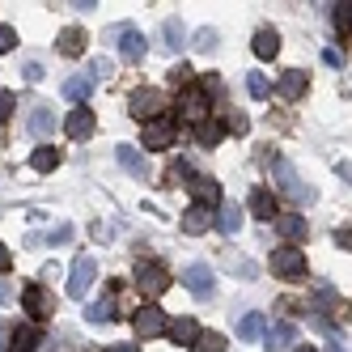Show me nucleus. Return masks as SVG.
<instances>
[{"label":"nucleus","instance_id":"nucleus-1","mask_svg":"<svg viewBox=\"0 0 352 352\" xmlns=\"http://www.w3.org/2000/svg\"><path fill=\"white\" fill-rule=\"evenodd\" d=\"M267 267H272L276 280H301L310 263H306V255H301V246H280V250H272Z\"/></svg>","mask_w":352,"mask_h":352},{"label":"nucleus","instance_id":"nucleus-2","mask_svg":"<svg viewBox=\"0 0 352 352\" xmlns=\"http://www.w3.org/2000/svg\"><path fill=\"white\" fill-rule=\"evenodd\" d=\"M21 306H26V314H30V322L38 327V322H47V318H52V314H56V297H52V293H47L43 285H26V289H21Z\"/></svg>","mask_w":352,"mask_h":352},{"label":"nucleus","instance_id":"nucleus-3","mask_svg":"<svg viewBox=\"0 0 352 352\" xmlns=\"http://www.w3.org/2000/svg\"><path fill=\"white\" fill-rule=\"evenodd\" d=\"M94 280H98V259L94 255H77V263H72V272H68V297L81 301L94 289Z\"/></svg>","mask_w":352,"mask_h":352},{"label":"nucleus","instance_id":"nucleus-4","mask_svg":"<svg viewBox=\"0 0 352 352\" xmlns=\"http://www.w3.org/2000/svg\"><path fill=\"white\" fill-rule=\"evenodd\" d=\"M128 111H132V119H140V123H153V119H162V94L157 89H136L132 98H128Z\"/></svg>","mask_w":352,"mask_h":352},{"label":"nucleus","instance_id":"nucleus-5","mask_svg":"<svg viewBox=\"0 0 352 352\" xmlns=\"http://www.w3.org/2000/svg\"><path fill=\"white\" fill-rule=\"evenodd\" d=\"M179 111H183V119H191L195 123V128H199V123H204L208 119V94L204 89H199V85H187L183 94H179Z\"/></svg>","mask_w":352,"mask_h":352},{"label":"nucleus","instance_id":"nucleus-6","mask_svg":"<svg viewBox=\"0 0 352 352\" xmlns=\"http://www.w3.org/2000/svg\"><path fill=\"white\" fill-rule=\"evenodd\" d=\"M187 187H191V195H195V204H204V208L225 204V191H221V183L212 179V174H191Z\"/></svg>","mask_w":352,"mask_h":352},{"label":"nucleus","instance_id":"nucleus-7","mask_svg":"<svg viewBox=\"0 0 352 352\" xmlns=\"http://www.w3.org/2000/svg\"><path fill=\"white\" fill-rule=\"evenodd\" d=\"M132 322H136V336H148V340H153V336H162L166 331V310L162 306H153V301H144V306L132 314Z\"/></svg>","mask_w":352,"mask_h":352},{"label":"nucleus","instance_id":"nucleus-8","mask_svg":"<svg viewBox=\"0 0 352 352\" xmlns=\"http://www.w3.org/2000/svg\"><path fill=\"white\" fill-rule=\"evenodd\" d=\"M166 285H170V276H166L162 263H140V267H136V289H140L144 297L166 293Z\"/></svg>","mask_w":352,"mask_h":352},{"label":"nucleus","instance_id":"nucleus-9","mask_svg":"<svg viewBox=\"0 0 352 352\" xmlns=\"http://www.w3.org/2000/svg\"><path fill=\"white\" fill-rule=\"evenodd\" d=\"M144 148H170L174 144V115H162L153 123H144Z\"/></svg>","mask_w":352,"mask_h":352},{"label":"nucleus","instance_id":"nucleus-10","mask_svg":"<svg viewBox=\"0 0 352 352\" xmlns=\"http://www.w3.org/2000/svg\"><path fill=\"white\" fill-rule=\"evenodd\" d=\"M217 225V208H204V204H191L187 212H183V234H191V238H199V234H208Z\"/></svg>","mask_w":352,"mask_h":352},{"label":"nucleus","instance_id":"nucleus-11","mask_svg":"<svg viewBox=\"0 0 352 352\" xmlns=\"http://www.w3.org/2000/svg\"><path fill=\"white\" fill-rule=\"evenodd\" d=\"M276 183H280V191H285V195L301 199V204H310V199H314V191H310V187H301V183H297V170H293L289 162H276Z\"/></svg>","mask_w":352,"mask_h":352},{"label":"nucleus","instance_id":"nucleus-12","mask_svg":"<svg viewBox=\"0 0 352 352\" xmlns=\"http://www.w3.org/2000/svg\"><path fill=\"white\" fill-rule=\"evenodd\" d=\"M306 89H310V77L301 68H289L280 81H276V94L285 98V102H297V98H306Z\"/></svg>","mask_w":352,"mask_h":352},{"label":"nucleus","instance_id":"nucleus-13","mask_svg":"<svg viewBox=\"0 0 352 352\" xmlns=\"http://www.w3.org/2000/svg\"><path fill=\"white\" fill-rule=\"evenodd\" d=\"M212 280H217V276H212L208 263H191V267L183 272V285H187L195 297H212Z\"/></svg>","mask_w":352,"mask_h":352},{"label":"nucleus","instance_id":"nucleus-14","mask_svg":"<svg viewBox=\"0 0 352 352\" xmlns=\"http://www.w3.org/2000/svg\"><path fill=\"white\" fill-rule=\"evenodd\" d=\"M115 47H119V56L123 60H140L144 56V34L136 30V26H119V34H115Z\"/></svg>","mask_w":352,"mask_h":352},{"label":"nucleus","instance_id":"nucleus-15","mask_svg":"<svg viewBox=\"0 0 352 352\" xmlns=\"http://www.w3.org/2000/svg\"><path fill=\"white\" fill-rule=\"evenodd\" d=\"M94 128H98V119H94V111L89 107H77L68 119H64V132L72 136V140H85V136H94Z\"/></svg>","mask_w":352,"mask_h":352},{"label":"nucleus","instance_id":"nucleus-16","mask_svg":"<svg viewBox=\"0 0 352 352\" xmlns=\"http://www.w3.org/2000/svg\"><path fill=\"white\" fill-rule=\"evenodd\" d=\"M263 344H267V352H285V348H293L297 344V322H276V327H267V336H263Z\"/></svg>","mask_w":352,"mask_h":352},{"label":"nucleus","instance_id":"nucleus-17","mask_svg":"<svg viewBox=\"0 0 352 352\" xmlns=\"http://www.w3.org/2000/svg\"><path fill=\"white\" fill-rule=\"evenodd\" d=\"M115 162L128 170V174H136V179H144V174H148V162H144V153H140L136 144H115Z\"/></svg>","mask_w":352,"mask_h":352},{"label":"nucleus","instance_id":"nucleus-18","mask_svg":"<svg viewBox=\"0 0 352 352\" xmlns=\"http://www.w3.org/2000/svg\"><path fill=\"white\" fill-rule=\"evenodd\" d=\"M43 344V331L34 322H21V327H13V336H9V352H34Z\"/></svg>","mask_w":352,"mask_h":352},{"label":"nucleus","instance_id":"nucleus-19","mask_svg":"<svg viewBox=\"0 0 352 352\" xmlns=\"http://www.w3.org/2000/svg\"><path fill=\"white\" fill-rule=\"evenodd\" d=\"M276 212H280V204H276V195H272L267 187H255V191H250V217L276 221Z\"/></svg>","mask_w":352,"mask_h":352},{"label":"nucleus","instance_id":"nucleus-20","mask_svg":"<svg viewBox=\"0 0 352 352\" xmlns=\"http://www.w3.org/2000/svg\"><path fill=\"white\" fill-rule=\"evenodd\" d=\"M280 238H285V246H297V242H306V238H310V225H306V217H297V212H285V217H280Z\"/></svg>","mask_w":352,"mask_h":352},{"label":"nucleus","instance_id":"nucleus-21","mask_svg":"<svg viewBox=\"0 0 352 352\" xmlns=\"http://www.w3.org/2000/svg\"><path fill=\"white\" fill-rule=\"evenodd\" d=\"M85 43H89V38H85L81 26H68V30H60V43H56V47H60V56L77 60V56H85Z\"/></svg>","mask_w":352,"mask_h":352},{"label":"nucleus","instance_id":"nucleus-22","mask_svg":"<svg viewBox=\"0 0 352 352\" xmlns=\"http://www.w3.org/2000/svg\"><path fill=\"white\" fill-rule=\"evenodd\" d=\"M166 331H170V340H174V344H179V348H191V344L199 340V322L183 314V318H174V322L166 327Z\"/></svg>","mask_w":352,"mask_h":352},{"label":"nucleus","instance_id":"nucleus-23","mask_svg":"<svg viewBox=\"0 0 352 352\" xmlns=\"http://www.w3.org/2000/svg\"><path fill=\"white\" fill-rule=\"evenodd\" d=\"M250 47H255L259 60H276V52H280V34H276L272 26H259V30H255V43H250Z\"/></svg>","mask_w":352,"mask_h":352},{"label":"nucleus","instance_id":"nucleus-24","mask_svg":"<svg viewBox=\"0 0 352 352\" xmlns=\"http://www.w3.org/2000/svg\"><path fill=\"white\" fill-rule=\"evenodd\" d=\"M238 336H242L246 344H250V340H263V336H267V322H263V314H259V310L242 314V318H238Z\"/></svg>","mask_w":352,"mask_h":352},{"label":"nucleus","instance_id":"nucleus-25","mask_svg":"<svg viewBox=\"0 0 352 352\" xmlns=\"http://www.w3.org/2000/svg\"><path fill=\"white\" fill-rule=\"evenodd\" d=\"M89 94H94V77H68V81H64V98H68V102L85 107Z\"/></svg>","mask_w":352,"mask_h":352},{"label":"nucleus","instance_id":"nucleus-26","mask_svg":"<svg viewBox=\"0 0 352 352\" xmlns=\"http://www.w3.org/2000/svg\"><path fill=\"white\" fill-rule=\"evenodd\" d=\"M195 140L204 144V148H217V144L225 140V128H221L217 119H204V123H199V128H195Z\"/></svg>","mask_w":352,"mask_h":352},{"label":"nucleus","instance_id":"nucleus-27","mask_svg":"<svg viewBox=\"0 0 352 352\" xmlns=\"http://www.w3.org/2000/svg\"><path fill=\"white\" fill-rule=\"evenodd\" d=\"M30 132H34L38 140H47V136H52V132H56V115H52V111H47V107H38V111L30 115Z\"/></svg>","mask_w":352,"mask_h":352},{"label":"nucleus","instance_id":"nucleus-28","mask_svg":"<svg viewBox=\"0 0 352 352\" xmlns=\"http://www.w3.org/2000/svg\"><path fill=\"white\" fill-rule=\"evenodd\" d=\"M30 166L47 174V170H56V166H60V153H56L52 144H43V148H34V153H30Z\"/></svg>","mask_w":352,"mask_h":352},{"label":"nucleus","instance_id":"nucleus-29","mask_svg":"<svg viewBox=\"0 0 352 352\" xmlns=\"http://www.w3.org/2000/svg\"><path fill=\"white\" fill-rule=\"evenodd\" d=\"M191 352H225V336L221 331H199V340L191 344Z\"/></svg>","mask_w":352,"mask_h":352},{"label":"nucleus","instance_id":"nucleus-30","mask_svg":"<svg viewBox=\"0 0 352 352\" xmlns=\"http://www.w3.org/2000/svg\"><path fill=\"white\" fill-rule=\"evenodd\" d=\"M162 34H166V47H170V52H183V21H179V17H166Z\"/></svg>","mask_w":352,"mask_h":352},{"label":"nucleus","instance_id":"nucleus-31","mask_svg":"<svg viewBox=\"0 0 352 352\" xmlns=\"http://www.w3.org/2000/svg\"><path fill=\"white\" fill-rule=\"evenodd\" d=\"M221 230L225 234H238L242 230V208L238 204H221Z\"/></svg>","mask_w":352,"mask_h":352},{"label":"nucleus","instance_id":"nucleus-32","mask_svg":"<svg viewBox=\"0 0 352 352\" xmlns=\"http://www.w3.org/2000/svg\"><path fill=\"white\" fill-rule=\"evenodd\" d=\"M336 34L340 38L352 34V5H336Z\"/></svg>","mask_w":352,"mask_h":352},{"label":"nucleus","instance_id":"nucleus-33","mask_svg":"<svg viewBox=\"0 0 352 352\" xmlns=\"http://www.w3.org/2000/svg\"><path fill=\"white\" fill-rule=\"evenodd\" d=\"M246 94H250V98H267V94H272V85H267L263 72H250V77H246Z\"/></svg>","mask_w":352,"mask_h":352},{"label":"nucleus","instance_id":"nucleus-34","mask_svg":"<svg viewBox=\"0 0 352 352\" xmlns=\"http://www.w3.org/2000/svg\"><path fill=\"white\" fill-rule=\"evenodd\" d=\"M111 310H115V301H98V306H89V310H85V318H89V322H107V318H111Z\"/></svg>","mask_w":352,"mask_h":352},{"label":"nucleus","instance_id":"nucleus-35","mask_svg":"<svg viewBox=\"0 0 352 352\" xmlns=\"http://www.w3.org/2000/svg\"><path fill=\"white\" fill-rule=\"evenodd\" d=\"M13 107H17L13 89H0V123H5V119H13Z\"/></svg>","mask_w":352,"mask_h":352},{"label":"nucleus","instance_id":"nucleus-36","mask_svg":"<svg viewBox=\"0 0 352 352\" xmlns=\"http://www.w3.org/2000/svg\"><path fill=\"white\" fill-rule=\"evenodd\" d=\"M195 47H199V52H212V47H217V30H212V26H204V30L195 34Z\"/></svg>","mask_w":352,"mask_h":352},{"label":"nucleus","instance_id":"nucleus-37","mask_svg":"<svg viewBox=\"0 0 352 352\" xmlns=\"http://www.w3.org/2000/svg\"><path fill=\"white\" fill-rule=\"evenodd\" d=\"M13 47H17V30L13 26H0V56L13 52Z\"/></svg>","mask_w":352,"mask_h":352},{"label":"nucleus","instance_id":"nucleus-38","mask_svg":"<svg viewBox=\"0 0 352 352\" xmlns=\"http://www.w3.org/2000/svg\"><path fill=\"white\" fill-rule=\"evenodd\" d=\"M9 267H13V250H9L5 242H0V276H5Z\"/></svg>","mask_w":352,"mask_h":352},{"label":"nucleus","instance_id":"nucleus-39","mask_svg":"<svg viewBox=\"0 0 352 352\" xmlns=\"http://www.w3.org/2000/svg\"><path fill=\"white\" fill-rule=\"evenodd\" d=\"M170 77H174V85H191V68L183 64V68H174V72H170Z\"/></svg>","mask_w":352,"mask_h":352},{"label":"nucleus","instance_id":"nucleus-40","mask_svg":"<svg viewBox=\"0 0 352 352\" xmlns=\"http://www.w3.org/2000/svg\"><path fill=\"white\" fill-rule=\"evenodd\" d=\"M322 60H327V64H331V68H340V64H344V56L336 52V47H327V52H322Z\"/></svg>","mask_w":352,"mask_h":352},{"label":"nucleus","instance_id":"nucleus-41","mask_svg":"<svg viewBox=\"0 0 352 352\" xmlns=\"http://www.w3.org/2000/svg\"><path fill=\"white\" fill-rule=\"evenodd\" d=\"M68 238H72L68 225H56V230H52V242H68Z\"/></svg>","mask_w":352,"mask_h":352},{"label":"nucleus","instance_id":"nucleus-42","mask_svg":"<svg viewBox=\"0 0 352 352\" xmlns=\"http://www.w3.org/2000/svg\"><path fill=\"white\" fill-rule=\"evenodd\" d=\"M336 242H340L344 250H352V230H336Z\"/></svg>","mask_w":352,"mask_h":352},{"label":"nucleus","instance_id":"nucleus-43","mask_svg":"<svg viewBox=\"0 0 352 352\" xmlns=\"http://www.w3.org/2000/svg\"><path fill=\"white\" fill-rule=\"evenodd\" d=\"M26 81H43V68L38 64H26Z\"/></svg>","mask_w":352,"mask_h":352},{"label":"nucleus","instance_id":"nucleus-44","mask_svg":"<svg viewBox=\"0 0 352 352\" xmlns=\"http://www.w3.org/2000/svg\"><path fill=\"white\" fill-rule=\"evenodd\" d=\"M107 352H140V348H132V344H111Z\"/></svg>","mask_w":352,"mask_h":352},{"label":"nucleus","instance_id":"nucleus-45","mask_svg":"<svg viewBox=\"0 0 352 352\" xmlns=\"http://www.w3.org/2000/svg\"><path fill=\"white\" fill-rule=\"evenodd\" d=\"M9 297H13V293H9V285H5V280H0V306H5V301H9Z\"/></svg>","mask_w":352,"mask_h":352},{"label":"nucleus","instance_id":"nucleus-46","mask_svg":"<svg viewBox=\"0 0 352 352\" xmlns=\"http://www.w3.org/2000/svg\"><path fill=\"white\" fill-rule=\"evenodd\" d=\"M293 352H318V348H310V344H297V348H293Z\"/></svg>","mask_w":352,"mask_h":352},{"label":"nucleus","instance_id":"nucleus-47","mask_svg":"<svg viewBox=\"0 0 352 352\" xmlns=\"http://www.w3.org/2000/svg\"><path fill=\"white\" fill-rule=\"evenodd\" d=\"M331 352H340V348H331Z\"/></svg>","mask_w":352,"mask_h":352}]
</instances>
